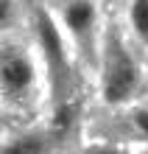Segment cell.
Listing matches in <instances>:
<instances>
[{
    "label": "cell",
    "mask_w": 148,
    "mask_h": 154,
    "mask_svg": "<svg viewBox=\"0 0 148 154\" xmlns=\"http://www.w3.org/2000/svg\"><path fill=\"white\" fill-rule=\"evenodd\" d=\"M126 23L140 48H148V0H128Z\"/></svg>",
    "instance_id": "8992f818"
},
{
    "label": "cell",
    "mask_w": 148,
    "mask_h": 154,
    "mask_svg": "<svg viewBox=\"0 0 148 154\" xmlns=\"http://www.w3.org/2000/svg\"><path fill=\"white\" fill-rule=\"evenodd\" d=\"M78 154H131V151L117 146V143H89V146H84Z\"/></svg>",
    "instance_id": "ba28073f"
},
{
    "label": "cell",
    "mask_w": 148,
    "mask_h": 154,
    "mask_svg": "<svg viewBox=\"0 0 148 154\" xmlns=\"http://www.w3.org/2000/svg\"><path fill=\"white\" fill-rule=\"evenodd\" d=\"M34 37L36 51L48 73V87L56 95V104H67L64 87L70 84V56H67V39H64V25L48 11H39L34 20Z\"/></svg>",
    "instance_id": "7a4b0ae2"
},
{
    "label": "cell",
    "mask_w": 148,
    "mask_h": 154,
    "mask_svg": "<svg viewBox=\"0 0 148 154\" xmlns=\"http://www.w3.org/2000/svg\"><path fill=\"white\" fill-rule=\"evenodd\" d=\"M50 140L45 134L36 132H20V134H8L3 143V154H48Z\"/></svg>",
    "instance_id": "5b68a950"
},
{
    "label": "cell",
    "mask_w": 148,
    "mask_h": 154,
    "mask_svg": "<svg viewBox=\"0 0 148 154\" xmlns=\"http://www.w3.org/2000/svg\"><path fill=\"white\" fill-rule=\"evenodd\" d=\"M36 84H39V65L34 53L23 45H6L0 53V90L6 106H23L28 98H34Z\"/></svg>",
    "instance_id": "3957f363"
},
{
    "label": "cell",
    "mask_w": 148,
    "mask_h": 154,
    "mask_svg": "<svg viewBox=\"0 0 148 154\" xmlns=\"http://www.w3.org/2000/svg\"><path fill=\"white\" fill-rule=\"evenodd\" d=\"M143 90V67L120 31H104L98 42V95L106 106L126 109Z\"/></svg>",
    "instance_id": "6da1fadb"
},
{
    "label": "cell",
    "mask_w": 148,
    "mask_h": 154,
    "mask_svg": "<svg viewBox=\"0 0 148 154\" xmlns=\"http://www.w3.org/2000/svg\"><path fill=\"white\" fill-rule=\"evenodd\" d=\"M126 123H128V132L140 143H148V104L126 106Z\"/></svg>",
    "instance_id": "52a82bcc"
},
{
    "label": "cell",
    "mask_w": 148,
    "mask_h": 154,
    "mask_svg": "<svg viewBox=\"0 0 148 154\" xmlns=\"http://www.w3.org/2000/svg\"><path fill=\"white\" fill-rule=\"evenodd\" d=\"M62 25L67 28V37L76 45L101 42L104 34H98V8L92 0H70L62 8Z\"/></svg>",
    "instance_id": "277c9868"
}]
</instances>
